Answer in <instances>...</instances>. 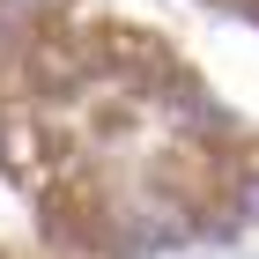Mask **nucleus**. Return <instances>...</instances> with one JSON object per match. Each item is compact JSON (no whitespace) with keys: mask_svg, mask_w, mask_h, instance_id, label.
<instances>
[{"mask_svg":"<svg viewBox=\"0 0 259 259\" xmlns=\"http://www.w3.org/2000/svg\"><path fill=\"white\" fill-rule=\"evenodd\" d=\"M244 215H252V222H259V178H252V185H244Z\"/></svg>","mask_w":259,"mask_h":259,"instance_id":"f257e3e1","label":"nucleus"}]
</instances>
